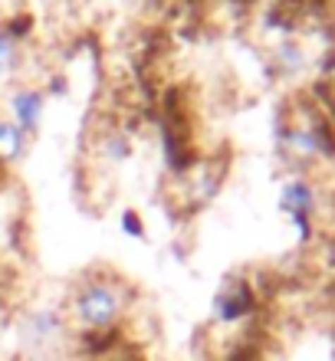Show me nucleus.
<instances>
[{"instance_id":"nucleus-1","label":"nucleus","mask_w":335,"mask_h":361,"mask_svg":"<svg viewBox=\"0 0 335 361\" xmlns=\"http://www.w3.org/2000/svg\"><path fill=\"white\" fill-rule=\"evenodd\" d=\"M135 309V286L115 269H89L66 289L63 312L73 335L86 342H106L125 329Z\"/></svg>"},{"instance_id":"nucleus-2","label":"nucleus","mask_w":335,"mask_h":361,"mask_svg":"<svg viewBox=\"0 0 335 361\" xmlns=\"http://www.w3.org/2000/svg\"><path fill=\"white\" fill-rule=\"evenodd\" d=\"M76 345L63 302H30L10 319V361H69Z\"/></svg>"},{"instance_id":"nucleus-3","label":"nucleus","mask_w":335,"mask_h":361,"mask_svg":"<svg viewBox=\"0 0 335 361\" xmlns=\"http://www.w3.org/2000/svg\"><path fill=\"white\" fill-rule=\"evenodd\" d=\"M47 109H49V92L37 82H17L4 92V109L0 112L7 115L10 122L17 125L23 135L37 138V132L43 128V118H47Z\"/></svg>"},{"instance_id":"nucleus-4","label":"nucleus","mask_w":335,"mask_h":361,"mask_svg":"<svg viewBox=\"0 0 335 361\" xmlns=\"http://www.w3.org/2000/svg\"><path fill=\"white\" fill-rule=\"evenodd\" d=\"M257 312V293L243 276H230L224 279L221 289L211 299V322L217 329H240L243 322H250Z\"/></svg>"},{"instance_id":"nucleus-5","label":"nucleus","mask_w":335,"mask_h":361,"mask_svg":"<svg viewBox=\"0 0 335 361\" xmlns=\"http://www.w3.org/2000/svg\"><path fill=\"white\" fill-rule=\"evenodd\" d=\"M309 118H293L279 135V148L286 152V158L293 161H316L322 154L332 152V132H326V125L312 118L316 112H306Z\"/></svg>"},{"instance_id":"nucleus-6","label":"nucleus","mask_w":335,"mask_h":361,"mask_svg":"<svg viewBox=\"0 0 335 361\" xmlns=\"http://www.w3.org/2000/svg\"><path fill=\"white\" fill-rule=\"evenodd\" d=\"M279 214L296 227L299 240H309L312 237V217H316V207H319V197H316V188L309 184L306 178H289L283 180L279 188Z\"/></svg>"},{"instance_id":"nucleus-7","label":"nucleus","mask_w":335,"mask_h":361,"mask_svg":"<svg viewBox=\"0 0 335 361\" xmlns=\"http://www.w3.org/2000/svg\"><path fill=\"white\" fill-rule=\"evenodd\" d=\"M27 73V33L13 23H0V95L23 82Z\"/></svg>"},{"instance_id":"nucleus-8","label":"nucleus","mask_w":335,"mask_h":361,"mask_svg":"<svg viewBox=\"0 0 335 361\" xmlns=\"http://www.w3.org/2000/svg\"><path fill=\"white\" fill-rule=\"evenodd\" d=\"M92 152H96L99 161L112 164V168H118V164H125L128 158L135 154V138L125 128H102V132L96 135V142H92Z\"/></svg>"},{"instance_id":"nucleus-9","label":"nucleus","mask_w":335,"mask_h":361,"mask_svg":"<svg viewBox=\"0 0 335 361\" xmlns=\"http://www.w3.org/2000/svg\"><path fill=\"white\" fill-rule=\"evenodd\" d=\"M30 135H23L7 115L0 112V168H17L30 154Z\"/></svg>"},{"instance_id":"nucleus-10","label":"nucleus","mask_w":335,"mask_h":361,"mask_svg":"<svg viewBox=\"0 0 335 361\" xmlns=\"http://www.w3.org/2000/svg\"><path fill=\"white\" fill-rule=\"evenodd\" d=\"M118 230H122V237H128V240H145L148 237L145 220H142L138 210H122V217H118Z\"/></svg>"},{"instance_id":"nucleus-11","label":"nucleus","mask_w":335,"mask_h":361,"mask_svg":"<svg viewBox=\"0 0 335 361\" xmlns=\"http://www.w3.org/2000/svg\"><path fill=\"white\" fill-rule=\"evenodd\" d=\"M326 86H329V92L335 95V56L326 63Z\"/></svg>"},{"instance_id":"nucleus-12","label":"nucleus","mask_w":335,"mask_h":361,"mask_svg":"<svg viewBox=\"0 0 335 361\" xmlns=\"http://www.w3.org/2000/svg\"><path fill=\"white\" fill-rule=\"evenodd\" d=\"M0 361H10V348H7V335L0 329Z\"/></svg>"},{"instance_id":"nucleus-13","label":"nucleus","mask_w":335,"mask_h":361,"mask_svg":"<svg viewBox=\"0 0 335 361\" xmlns=\"http://www.w3.org/2000/svg\"><path fill=\"white\" fill-rule=\"evenodd\" d=\"M138 4H162V0H138Z\"/></svg>"},{"instance_id":"nucleus-14","label":"nucleus","mask_w":335,"mask_h":361,"mask_svg":"<svg viewBox=\"0 0 335 361\" xmlns=\"http://www.w3.org/2000/svg\"><path fill=\"white\" fill-rule=\"evenodd\" d=\"M79 4H99V0H79Z\"/></svg>"}]
</instances>
